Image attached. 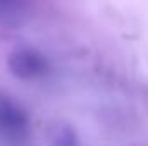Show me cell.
I'll return each instance as SVG.
<instances>
[{"label":"cell","instance_id":"cell-1","mask_svg":"<svg viewBox=\"0 0 148 146\" xmlns=\"http://www.w3.org/2000/svg\"><path fill=\"white\" fill-rule=\"evenodd\" d=\"M47 60L45 57L33 50V48H19L14 50L9 59H7V69L17 79L23 81H29V79H36L40 76L47 72Z\"/></svg>","mask_w":148,"mask_h":146},{"label":"cell","instance_id":"cell-2","mask_svg":"<svg viewBox=\"0 0 148 146\" xmlns=\"http://www.w3.org/2000/svg\"><path fill=\"white\" fill-rule=\"evenodd\" d=\"M28 127V115L26 112L10 102L9 98L0 96V131L17 136L23 134Z\"/></svg>","mask_w":148,"mask_h":146},{"label":"cell","instance_id":"cell-3","mask_svg":"<svg viewBox=\"0 0 148 146\" xmlns=\"http://www.w3.org/2000/svg\"><path fill=\"white\" fill-rule=\"evenodd\" d=\"M50 141L53 146H77L76 132L66 124H57L52 127Z\"/></svg>","mask_w":148,"mask_h":146}]
</instances>
